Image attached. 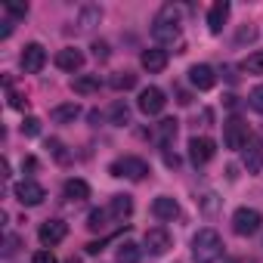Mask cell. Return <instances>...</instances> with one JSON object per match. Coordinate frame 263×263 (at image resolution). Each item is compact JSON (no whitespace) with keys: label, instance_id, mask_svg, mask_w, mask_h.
Segmentation results:
<instances>
[{"label":"cell","instance_id":"cell-1","mask_svg":"<svg viewBox=\"0 0 263 263\" xmlns=\"http://www.w3.org/2000/svg\"><path fill=\"white\" fill-rule=\"evenodd\" d=\"M152 37L161 47H183V28H180V10L177 7H161L155 22H152Z\"/></svg>","mask_w":263,"mask_h":263},{"label":"cell","instance_id":"cell-2","mask_svg":"<svg viewBox=\"0 0 263 263\" xmlns=\"http://www.w3.org/2000/svg\"><path fill=\"white\" fill-rule=\"evenodd\" d=\"M223 257V238L217 229H198L192 235V260L195 263H217Z\"/></svg>","mask_w":263,"mask_h":263},{"label":"cell","instance_id":"cell-3","mask_svg":"<svg viewBox=\"0 0 263 263\" xmlns=\"http://www.w3.org/2000/svg\"><path fill=\"white\" fill-rule=\"evenodd\" d=\"M108 174L111 177H127V180L140 183V180L149 177V164L143 158H137V155H124V158H118V161L108 164Z\"/></svg>","mask_w":263,"mask_h":263},{"label":"cell","instance_id":"cell-4","mask_svg":"<svg viewBox=\"0 0 263 263\" xmlns=\"http://www.w3.org/2000/svg\"><path fill=\"white\" fill-rule=\"evenodd\" d=\"M223 143L232 152H245V146L251 143V134H248V124L241 118H229L223 124Z\"/></svg>","mask_w":263,"mask_h":263},{"label":"cell","instance_id":"cell-5","mask_svg":"<svg viewBox=\"0 0 263 263\" xmlns=\"http://www.w3.org/2000/svg\"><path fill=\"white\" fill-rule=\"evenodd\" d=\"M260 223H263V217H260L257 208H238V211L232 214V229H235V235H254V232L260 229Z\"/></svg>","mask_w":263,"mask_h":263},{"label":"cell","instance_id":"cell-6","mask_svg":"<svg viewBox=\"0 0 263 263\" xmlns=\"http://www.w3.org/2000/svg\"><path fill=\"white\" fill-rule=\"evenodd\" d=\"M214 155H217V143L214 140H208V137H192L189 140V161L195 167H204Z\"/></svg>","mask_w":263,"mask_h":263},{"label":"cell","instance_id":"cell-7","mask_svg":"<svg viewBox=\"0 0 263 263\" xmlns=\"http://www.w3.org/2000/svg\"><path fill=\"white\" fill-rule=\"evenodd\" d=\"M13 195L19 198V204H25V208H37V204L47 198V189H44L41 183H34V180H22V183H16Z\"/></svg>","mask_w":263,"mask_h":263},{"label":"cell","instance_id":"cell-8","mask_svg":"<svg viewBox=\"0 0 263 263\" xmlns=\"http://www.w3.org/2000/svg\"><path fill=\"white\" fill-rule=\"evenodd\" d=\"M143 245H146V251H149L152 257H161V254L171 251V232H167L164 226H152V229H146Z\"/></svg>","mask_w":263,"mask_h":263},{"label":"cell","instance_id":"cell-9","mask_svg":"<svg viewBox=\"0 0 263 263\" xmlns=\"http://www.w3.org/2000/svg\"><path fill=\"white\" fill-rule=\"evenodd\" d=\"M164 105H167V99H164V93H161L158 87H146V90H140L137 108H140L143 115H161Z\"/></svg>","mask_w":263,"mask_h":263},{"label":"cell","instance_id":"cell-10","mask_svg":"<svg viewBox=\"0 0 263 263\" xmlns=\"http://www.w3.org/2000/svg\"><path fill=\"white\" fill-rule=\"evenodd\" d=\"M19 62H22V71H25V74H37V71L47 65V50H44L41 44H25Z\"/></svg>","mask_w":263,"mask_h":263},{"label":"cell","instance_id":"cell-11","mask_svg":"<svg viewBox=\"0 0 263 263\" xmlns=\"http://www.w3.org/2000/svg\"><path fill=\"white\" fill-rule=\"evenodd\" d=\"M65 235H68V226H65L62 220H44V223H41V229H37V238H41V245H44V248L59 245Z\"/></svg>","mask_w":263,"mask_h":263},{"label":"cell","instance_id":"cell-12","mask_svg":"<svg viewBox=\"0 0 263 263\" xmlns=\"http://www.w3.org/2000/svg\"><path fill=\"white\" fill-rule=\"evenodd\" d=\"M140 65L149 71V74H158V71H164L167 68V50H143L140 53Z\"/></svg>","mask_w":263,"mask_h":263},{"label":"cell","instance_id":"cell-13","mask_svg":"<svg viewBox=\"0 0 263 263\" xmlns=\"http://www.w3.org/2000/svg\"><path fill=\"white\" fill-rule=\"evenodd\" d=\"M189 81H192V87L195 90H211L214 84H217V74H214V68L211 65H192L189 68Z\"/></svg>","mask_w":263,"mask_h":263},{"label":"cell","instance_id":"cell-14","mask_svg":"<svg viewBox=\"0 0 263 263\" xmlns=\"http://www.w3.org/2000/svg\"><path fill=\"white\" fill-rule=\"evenodd\" d=\"M130 214H134V198H130V195H111V201H108V217L118 220V223H124Z\"/></svg>","mask_w":263,"mask_h":263},{"label":"cell","instance_id":"cell-15","mask_svg":"<svg viewBox=\"0 0 263 263\" xmlns=\"http://www.w3.org/2000/svg\"><path fill=\"white\" fill-rule=\"evenodd\" d=\"M226 19H229V4H226V0H217V4L208 10V28H211V34H220L223 25H226Z\"/></svg>","mask_w":263,"mask_h":263},{"label":"cell","instance_id":"cell-16","mask_svg":"<svg viewBox=\"0 0 263 263\" xmlns=\"http://www.w3.org/2000/svg\"><path fill=\"white\" fill-rule=\"evenodd\" d=\"M56 65H59L62 71H78V68L84 65V53L74 50V47H65V50L56 53Z\"/></svg>","mask_w":263,"mask_h":263},{"label":"cell","instance_id":"cell-17","mask_svg":"<svg viewBox=\"0 0 263 263\" xmlns=\"http://www.w3.org/2000/svg\"><path fill=\"white\" fill-rule=\"evenodd\" d=\"M152 214H155L158 220H174V217H180V204H177L171 195H158V198L152 201Z\"/></svg>","mask_w":263,"mask_h":263},{"label":"cell","instance_id":"cell-18","mask_svg":"<svg viewBox=\"0 0 263 263\" xmlns=\"http://www.w3.org/2000/svg\"><path fill=\"white\" fill-rule=\"evenodd\" d=\"M245 167H248V174H260V167H263V143L260 140H251L245 146Z\"/></svg>","mask_w":263,"mask_h":263},{"label":"cell","instance_id":"cell-19","mask_svg":"<svg viewBox=\"0 0 263 263\" xmlns=\"http://www.w3.org/2000/svg\"><path fill=\"white\" fill-rule=\"evenodd\" d=\"M62 195H65L68 201H84V198H90V186H87V180H81V177H71V180H65V186H62Z\"/></svg>","mask_w":263,"mask_h":263},{"label":"cell","instance_id":"cell-20","mask_svg":"<svg viewBox=\"0 0 263 263\" xmlns=\"http://www.w3.org/2000/svg\"><path fill=\"white\" fill-rule=\"evenodd\" d=\"M50 118L56 124H74V118H81V105L78 102H65V105H56L50 111Z\"/></svg>","mask_w":263,"mask_h":263},{"label":"cell","instance_id":"cell-21","mask_svg":"<svg viewBox=\"0 0 263 263\" xmlns=\"http://www.w3.org/2000/svg\"><path fill=\"white\" fill-rule=\"evenodd\" d=\"M174 137H177V118H164V121L158 124V134H155V140H158L161 152L174 143Z\"/></svg>","mask_w":263,"mask_h":263},{"label":"cell","instance_id":"cell-22","mask_svg":"<svg viewBox=\"0 0 263 263\" xmlns=\"http://www.w3.org/2000/svg\"><path fill=\"white\" fill-rule=\"evenodd\" d=\"M71 90L81 93V96H90V93H99V74H78L71 81Z\"/></svg>","mask_w":263,"mask_h":263},{"label":"cell","instance_id":"cell-23","mask_svg":"<svg viewBox=\"0 0 263 263\" xmlns=\"http://www.w3.org/2000/svg\"><path fill=\"white\" fill-rule=\"evenodd\" d=\"M99 19H102V10H99V7H93V4H87V7H81L78 28H81V31H90L93 25H99Z\"/></svg>","mask_w":263,"mask_h":263},{"label":"cell","instance_id":"cell-24","mask_svg":"<svg viewBox=\"0 0 263 263\" xmlns=\"http://www.w3.org/2000/svg\"><path fill=\"white\" fill-rule=\"evenodd\" d=\"M115 263H140V245L121 241L118 245V254H115Z\"/></svg>","mask_w":263,"mask_h":263},{"label":"cell","instance_id":"cell-25","mask_svg":"<svg viewBox=\"0 0 263 263\" xmlns=\"http://www.w3.org/2000/svg\"><path fill=\"white\" fill-rule=\"evenodd\" d=\"M108 118H111V124H118V127L130 124V105H127L124 99H115L111 108H108Z\"/></svg>","mask_w":263,"mask_h":263},{"label":"cell","instance_id":"cell-26","mask_svg":"<svg viewBox=\"0 0 263 263\" xmlns=\"http://www.w3.org/2000/svg\"><path fill=\"white\" fill-rule=\"evenodd\" d=\"M245 74H263V50H254V53H248L245 59H241V65H238Z\"/></svg>","mask_w":263,"mask_h":263},{"label":"cell","instance_id":"cell-27","mask_svg":"<svg viewBox=\"0 0 263 263\" xmlns=\"http://www.w3.org/2000/svg\"><path fill=\"white\" fill-rule=\"evenodd\" d=\"M134 87H137V74L134 71H118L111 78V90H118V93L121 90H134Z\"/></svg>","mask_w":263,"mask_h":263},{"label":"cell","instance_id":"cell-28","mask_svg":"<svg viewBox=\"0 0 263 263\" xmlns=\"http://www.w3.org/2000/svg\"><path fill=\"white\" fill-rule=\"evenodd\" d=\"M105 220H108V208H96V211L87 214V229L102 232V229H105Z\"/></svg>","mask_w":263,"mask_h":263},{"label":"cell","instance_id":"cell-29","mask_svg":"<svg viewBox=\"0 0 263 263\" xmlns=\"http://www.w3.org/2000/svg\"><path fill=\"white\" fill-rule=\"evenodd\" d=\"M195 201H198V208H201L204 214H217V208H220V198H217L214 192H201Z\"/></svg>","mask_w":263,"mask_h":263},{"label":"cell","instance_id":"cell-30","mask_svg":"<svg viewBox=\"0 0 263 263\" xmlns=\"http://www.w3.org/2000/svg\"><path fill=\"white\" fill-rule=\"evenodd\" d=\"M22 134H25V137H37V134H41V118L28 115V118L22 121Z\"/></svg>","mask_w":263,"mask_h":263},{"label":"cell","instance_id":"cell-31","mask_svg":"<svg viewBox=\"0 0 263 263\" xmlns=\"http://www.w3.org/2000/svg\"><path fill=\"white\" fill-rule=\"evenodd\" d=\"M248 102H251V108H254V111H260V115H263V84H257V87L251 90Z\"/></svg>","mask_w":263,"mask_h":263},{"label":"cell","instance_id":"cell-32","mask_svg":"<svg viewBox=\"0 0 263 263\" xmlns=\"http://www.w3.org/2000/svg\"><path fill=\"white\" fill-rule=\"evenodd\" d=\"M19 245H22V238H19V235H13V232H10V235H7V238H4V257H13V254H16V251H19Z\"/></svg>","mask_w":263,"mask_h":263},{"label":"cell","instance_id":"cell-33","mask_svg":"<svg viewBox=\"0 0 263 263\" xmlns=\"http://www.w3.org/2000/svg\"><path fill=\"white\" fill-rule=\"evenodd\" d=\"M47 149H50V152L56 155V161H62V164L68 161V152H65V146H62L59 140H50V143H47Z\"/></svg>","mask_w":263,"mask_h":263},{"label":"cell","instance_id":"cell-34","mask_svg":"<svg viewBox=\"0 0 263 263\" xmlns=\"http://www.w3.org/2000/svg\"><path fill=\"white\" fill-rule=\"evenodd\" d=\"M4 13H7L10 19H25V16H28V7H19V4H7V7H4Z\"/></svg>","mask_w":263,"mask_h":263},{"label":"cell","instance_id":"cell-35","mask_svg":"<svg viewBox=\"0 0 263 263\" xmlns=\"http://www.w3.org/2000/svg\"><path fill=\"white\" fill-rule=\"evenodd\" d=\"M90 50H93V56H96L99 62H105V59H108V44H105V41H93V47H90Z\"/></svg>","mask_w":263,"mask_h":263},{"label":"cell","instance_id":"cell-36","mask_svg":"<svg viewBox=\"0 0 263 263\" xmlns=\"http://www.w3.org/2000/svg\"><path fill=\"white\" fill-rule=\"evenodd\" d=\"M31 263H56V257H53V251H37L31 257Z\"/></svg>","mask_w":263,"mask_h":263},{"label":"cell","instance_id":"cell-37","mask_svg":"<svg viewBox=\"0 0 263 263\" xmlns=\"http://www.w3.org/2000/svg\"><path fill=\"white\" fill-rule=\"evenodd\" d=\"M161 155H164V164H167V167H180V155H174L171 149H164Z\"/></svg>","mask_w":263,"mask_h":263},{"label":"cell","instance_id":"cell-38","mask_svg":"<svg viewBox=\"0 0 263 263\" xmlns=\"http://www.w3.org/2000/svg\"><path fill=\"white\" fill-rule=\"evenodd\" d=\"M177 102H180V105H189V102H192V96H189L186 90H177Z\"/></svg>","mask_w":263,"mask_h":263},{"label":"cell","instance_id":"cell-39","mask_svg":"<svg viewBox=\"0 0 263 263\" xmlns=\"http://www.w3.org/2000/svg\"><path fill=\"white\" fill-rule=\"evenodd\" d=\"M22 167H25V171H37V158H31V155H28V158L22 161Z\"/></svg>","mask_w":263,"mask_h":263},{"label":"cell","instance_id":"cell-40","mask_svg":"<svg viewBox=\"0 0 263 263\" xmlns=\"http://www.w3.org/2000/svg\"><path fill=\"white\" fill-rule=\"evenodd\" d=\"M229 263H251L248 257H235V260H229Z\"/></svg>","mask_w":263,"mask_h":263},{"label":"cell","instance_id":"cell-41","mask_svg":"<svg viewBox=\"0 0 263 263\" xmlns=\"http://www.w3.org/2000/svg\"><path fill=\"white\" fill-rule=\"evenodd\" d=\"M65 263H81V260H78V257H68V260H65Z\"/></svg>","mask_w":263,"mask_h":263},{"label":"cell","instance_id":"cell-42","mask_svg":"<svg viewBox=\"0 0 263 263\" xmlns=\"http://www.w3.org/2000/svg\"><path fill=\"white\" fill-rule=\"evenodd\" d=\"M260 143H263V134H260Z\"/></svg>","mask_w":263,"mask_h":263}]
</instances>
